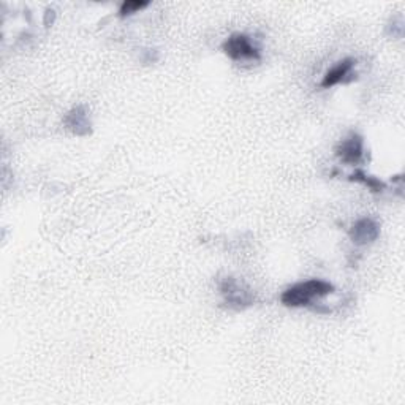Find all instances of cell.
<instances>
[{
    "mask_svg": "<svg viewBox=\"0 0 405 405\" xmlns=\"http://www.w3.org/2000/svg\"><path fill=\"white\" fill-rule=\"evenodd\" d=\"M332 291V283L320 279H310L295 283V285L287 288L280 296V303L287 305V307H310L315 300L328 296Z\"/></svg>",
    "mask_w": 405,
    "mask_h": 405,
    "instance_id": "cell-1",
    "label": "cell"
},
{
    "mask_svg": "<svg viewBox=\"0 0 405 405\" xmlns=\"http://www.w3.org/2000/svg\"><path fill=\"white\" fill-rule=\"evenodd\" d=\"M222 51L231 61H260L261 54L258 48H255L251 37L246 33H233L225 40Z\"/></svg>",
    "mask_w": 405,
    "mask_h": 405,
    "instance_id": "cell-2",
    "label": "cell"
},
{
    "mask_svg": "<svg viewBox=\"0 0 405 405\" xmlns=\"http://www.w3.org/2000/svg\"><path fill=\"white\" fill-rule=\"evenodd\" d=\"M220 290H222V295L225 296V303L231 305V307L244 309L252 305L255 301L252 291L244 290L233 277H226L222 285H220Z\"/></svg>",
    "mask_w": 405,
    "mask_h": 405,
    "instance_id": "cell-3",
    "label": "cell"
},
{
    "mask_svg": "<svg viewBox=\"0 0 405 405\" xmlns=\"http://www.w3.org/2000/svg\"><path fill=\"white\" fill-rule=\"evenodd\" d=\"M336 155L340 162L347 165H358L364 157V140L357 133L340 141L336 147Z\"/></svg>",
    "mask_w": 405,
    "mask_h": 405,
    "instance_id": "cell-4",
    "label": "cell"
},
{
    "mask_svg": "<svg viewBox=\"0 0 405 405\" xmlns=\"http://www.w3.org/2000/svg\"><path fill=\"white\" fill-rule=\"evenodd\" d=\"M379 234H380L379 223L372 219L364 217L353 223L350 230V239L357 246H366L374 243V241L379 238Z\"/></svg>",
    "mask_w": 405,
    "mask_h": 405,
    "instance_id": "cell-5",
    "label": "cell"
},
{
    "mask_svg": "<svg viewBox=\"0 0 405 405\" xmlns=\"http://www.w3.org/2000/svg\"><path fill=\"white\" fill-rule=\"evenodd\" d=\"M63 125L73 135H78V137H88L92 132L89 115L84 106H76V108L70 110L67 116L63 117Z\"/></svg>",
    "mask_w": 405,
    "mask_h": 405,
    "instance_id": "cell-6",
    "label": "cell"
},
{
    "mask_svg": "<svg viewBox=\"0 0 405 405\" xmlns=\"http://www.w3.org/2000/svg\"><path fill=\"white\" fill-rule=\"evenodd\" d=\"M353 65H354L353 59L340 61L336 67H332L330 72L323 76L322 84H320V86H322L323 89H330L332 86H336V84L344 83L347 80V76L350 75Z\"/></svg>",
    "mask_w": 405,
    "mask_h": 405,
    "instance_id": "cell-7",
    "label": "cell"
},
{
    "mask_svg": "<svg viewBox=\"0 0 405 405\" xmlns=\"http://www.w3.org/2000/svg\"><path fill=\"white\" fill-rule=\"evenodd\" d=\"M350 181L362 184V186H366L369 190L375 191V194H379V191H383V190L386 189L385 182H382L380 179H377V177H374V176L366 174L364 172H361V169H359V172H354L350 176Z\"/></svg>",
    "mask_w": 405,
    "mask_h": 405,
    "instance_id": "cell-8",
    "label": "cell"
},
{
    "mask_svg": "<svg viewBox=\"0 0 405 405\" xmlns=\"http://www.w3.org/2000/svg\"><path fill=\"white\" fill-rule=\"evenodd\" d=\"M147 5H149L147 0H125V2L120 5L119 15L122 18L135 15V13H138L140 10L146 9Z\"/></svg>",
    "mask_w": 405,
    "mask_h": 405,
    "instance_id": "cell-9",
    "label": "cell"
},
{
    "mask_svg": "<svg viewBox=\"0 0 405 405\" xmlns=\"http://www.w3.org/2000/svg\"><path fill=\"white\" fill-rule=\"evenodd\" d=\"M54 19H56V13H54V10L48 9V10H46V13H45V26H46V27L51 26V24L54 23Z\"/></svg>",
    "mask_w": 405,
    "mask_h": 405,
    "instance_id": "cell-10",
    "label": "cell"
}]
</instances>
